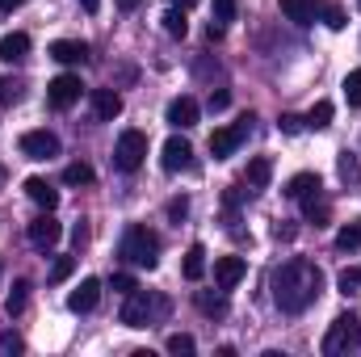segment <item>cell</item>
<instances>
[{
	"label": "cell",
	"mask_w": 361,
	"mask_h": 357,
	"mask_svg": "<svg viewBox=\"0 0 361 357\" xmlns=\"http://www.w3.org/2000/svg\"><path fill=\"white\" fill-rule=\"evenodd\" d=\"M319 286H324V273L311 265V261H302V257L277 265L273 269V277H269L273 303H277L281 311H290V315L307 311V307L319 298Z\"/></svg>",
	"instance_id": "6da1fadb"
},
{
	"label": "cell",
	"mask_w": 361,
	"mask_h": 357,
	"mask_svg": "<svg viewBox=\"0 0 361 357\" xmlns=\"http://www.w3.org/2000/svg\"><path fill=\"white\" fill-rule=\"evenodd\" d=\"M122 257L139 269H156L160 265V240H156V231L143 227V223L126 227V236H122Z\"/></svg>",
	"instance_id": "7a4b0ae2"
},
{
	"label": "cell",
	"mask_w": 361,
	"mask_h": 357,
	"mask_svg": "<svg viewBox=\"0 0 361 357\" xmlns=\"http://www.w3.org/2000/svg\"><path fill=\"white\" fill-rule=\"evenodd\" d=\"M357 345H361V320L353 311L336 315V320L328 324V332H324V353L328 357H349Z\"/></svg>",
	"instance_id": "3957f363"
},
{
	"label": "cell",
	"mask_w": 361,
	"mask_h": 357,
	"mask_svg": "<svg viewBox=\"0 0 361 357\" xmlns=\"http://www.w3.org/2000/svg\"><path fill=\"white\" fill-rule=\"evenodd\" d=\"M169 311V303L164 298H156V294H147V290H130L126 294V303H122V324L126 328H152L156 324V315H164Z\"/></svg>",
	"instance_id": "277c9868"
},
{
	"label": "cell",
	"mask_w": 361,
	"mask_h": 357,
	"mask_svg": "<svg viewBox=\"0 0 361 357\" xmlns=\"http://www.w3.org/2000/svg\"><path fill=\"white\" fill-rule=\"evenodd\" d=\"M143 156H147V135L143 131H122L118 135V147H114V164L122 173H139Z\"/></svg>",
	"instance_id": "5b68a950"
},
{
	"label": "cell",
	"mask_w": 361,
	"mask_h": 357,
	"mask_svg": "<svg viewBox=\"0 0 361 357\" xmlns=\"http://www.w3.org/2000/svg\"><path fill=\"white\" fill-rule=\"evenodd\" d=\"M21 156L25 160H55L59 156V135L55 131H25L21 135Z\"/></svg>",
	"instance_id": "8992f818"
},
{
	"label": "cell",
	"mask_w": 361,
	"mask_h": 357,
	"mask_svg": "<svg viewBox=\"0 0 361 357\" xmlns=\"http://www.w3.org/2000/svg\"><path fill=\"white\" fill-rule=\"evenodd\" d=\"M248 122H252V118H240L235 126H219V131L210 135V156H214V160H227V156H231V152L244 143V135H248Z\"/></svg>",
	"instance_id": "52a82bcc"
},
{
	"label": "cell",
	"mask_w": 361,
	"mask_h": 357,
	"mask_svg": "<svg viewBox=\"0 0 361 357\" xmlns=\"http://www.w3.org/2000/svg\"><path fill=\"white\" fill-rule=\"evenodd\" d=\"M80 92H85V85H80V76L63 72V76H55V80L47 85V101H51L55 109H72V105L80 101Z\"/></svg>",
	"instance_id": "ba28073f"
},
{
	"label": "cell",
	"mask_w": 361,
	"mask_h": 357,
	"mask_svg": "<svg viewBox=\"0 0 361 357\" xmlns=\"http://www.w3.org/2000/svg\"><path fill=\"white\" fill-rule=\"evenodd\" d=\"M160 164H164V173H185V169H193V147H189V139L173 135V139L164 143V152H160Z\"/></svg>",
	"instance_id": "9c48e42d"
},
{
	"label": "cell",
	"mask_w": 361,
	"mask_h": 357,
	"mask_svg": "<svg viewBox=\"0 0 361 357\" xmlns=\"http://www.w3.org/2000/svg\"><path fill=\"white\" fill-rule=\"evenodd\" d=\"M25 236H30V244H34V248H55V244H59V236H63V227L55 223V214H51V210H42V214L30 223V231H25Z\"/></svg>",
	"instance_id": "30bf717a"
},
{
	"label": "cell",
	"mask_w": 361,
	"mask_h": 357,
	"mask_svg": "<svg viewBox=\"0 0 361 357\" xmlns=\"http://www.w3.org/2000/svg\"><path fill=\"white\" fill-rule=\"evenodd\" d=\"M197 101L193 97H177V101H169V109H164V122L173 126V131H189V126H197Z\"/></svg>",
	"instance_id": "8fae6325"
},
{
	"label": "cell",
	"mask_w": 361,
	"mask_h": 357,
	"mask_svg": "<svg viewBox=\"0 0 361 357\" xmlns=\"http://www.w3.org/2000/svg\"><path fill=\"white\" fill-rule=\"evenodd\" d=\"M244 273H248L244 257H219V261H214V286H219V290H231V286H240Z\"/></svg>",
	"instance_id": "7c38bea8"
},
{
	"label": "cell",
	"mask_w": 361,
	"mask_h": 357,
	"mask_svg": "<svg viewBox=\"0 0 361 357\" xmlns=\"http://www.w3.org/2000/svg\"><path fill=\"white\" fill-rule=\"evenodd\" d=\"M97 303H101V282H97V277H85V282H80V286H76V290L68 294V307H72L76 315L92 311Z\"/></svg>",
	"instance_id": "4fadbf2b"
},
{
	"label": "cell",
	"mask_w": 361,
	"mask_h": 357,
	"mask_svg": "<svg viewBox=\"0 0 361 357\" xmlns=\"http://www.w3.org/2000/svg\"><path fill=\"white\" fill-rule=\"evenodd\" d=\"M51 59H59V63H85L89 59V42H80V38H59V42H51Z\"/></svg>",
	"instance_id": "5bb4252c"
},
{
	"label": "cell",
	"mask_w": 361,
	"mask_h": 357,
	"mask_svg": "<svg viewBox=\"0 0 361 357\" xmlns=\"http://www.w3.org/2000/svg\"><path fill=\"white\" fill-rule=\"evenodd\" d=\"M89 101H92V114H97L101 122H114V118L122 114V97H118L114 89H92Z\"/></svg>",
	"instance_id": "9a60e30c"
},
{
	"label": "cell",
	"mask_w": 361,
	"mask_h": 357,
	"mask_svg": "<svg viewBox=\"0 0 361 357\" xmlns=\"http://www.w3.org/2000/svg\"><path fill=\"white\" fill-rule=\"evenodd\" d=\"M25 55H30V34L13 30V34L0 38V59H4V63H21Z\"/></svg>",
	"instance_id": "2e32d148"
},
{
	"label": "cell",
	"mask_w": 361,
	"mask_h": 357,
	"mask_svg": "<svg viewBox=\"0 0 361 357\" xmlns=\"http://www.w3.org/2000/svg\"><path fill=\"white\" fill-rule=\"evenodd\" d=\"M281 13H286V21H294V25H311V21L319 17V0H281Z\"/></svg>",
	"instance_id": "e0dca14e"
},
{
	"label": "cell",
	"mask_w": 361,
	"mask_h": 357,
	"mask_svg": "<svg viewBox=\"0 0 361 357\" xmlns=\"http://www.w3.org/2000/svg\"><path fill=\"white\" fill-rule=\"evenodd\" d=\"M25 193H30V202H38L42 210H55V206H59V189H55L51 181H42V177L25 181Z\"/></svg>",
	"instance_id": "ac0fdd59"
},
{
	"label": "cell",
	"mask_w": 361,
	"mask_h": 357,
	"mask_svg": "<svg viewBox=\"0 0 361 357\" xmlns=\"http://www.w3.org/2000/svg\"><path fill=\"white\" fill-rule=\"evenodd\" d=\"M302 214H307V223H315V227H324L328 223V214H332V202L315 189L311 198H302Z\"/></svg>",
	"instance_id": "d6986e66"
},
{
	"label": "cell",
	"mask_w": 361,
	"mask_h": 357,
	"mask_svg": "<svg viewBox=\"0 0 361 357\" xmlns=\"http://www.w3.org/2000/svg\"><path fill=\"white\" fill-rule=\"evenodd\" d=\"M180 273H185V282H202V277H206V248H202V244H193V248L185 253Z\"/></svg>",
	"instance_id": "ffe728a7"
},
{
	"label": "cell",
	"mask_w": 361,
	"mask_h": 357,
	"mask_svg": "<svg viewBox=\"0 0 361 357\" xmlns=\"http://www.w3.org/2000/svg\"><path fill=\"white\" fill-rule=\"evenodd\" d=\"M315 189H324L315 173H298V177H290V185H286V198H294V202H302V198H311Z\"/></svg>",
	"instance_id": "44dd1931"
},
{
	"label": "cell",
	"mask_w": 361,
	"mask_h": 357,
	"mask_svg": "<svg viewBox=\"0 0 361 357\" xmlns=\"http://www.w3.org/2000/svg\"><path fill=\"white\" fill-rule=\"evenodd\" d=\"M269 177H273V160L269 156H257L252 164H248V189H269Z\"/></svg>",
	"instance_id": "7402d4cb"
},
{
	"label": "cell",
	"mask_w": 361,
	"mask_h": 357,
	"mask_svg": "<svg viewBox=\"0 0 361 357\" xmlns=\"http://www.w3.org/2000/svg\"><path fill=\"white\" fill-rule=\"evenodd\" d=\"M336 248H341V253H357L361 248V219L345 223V227L336 231Z\"/></svg>",
	"instance_id": "603a6c76"
},
{
	"label": "cell",
	"mask_w": 361,
	"mask_h": 357,
	"mask_svg": "<svg viewBox=\"0 0 361 357\" xmlns=\"http://www.w3.org/2000/svg\"><path fill=\"white\" fill-rule=\"evenodd\" d=\"M302 122H307L311 131H328V126H332V101H315V109H311Z\"/></svg>",
	"instance_id": "cb8c5ba5"
},
{
	"label": "cell",
	"mask_w": 361,
	"mask_h": 357,
	"mask_svg": "<svg viewBox=\"0 0 361 357\" xmlns=\"http://www.w3.org/2000/svg\"><path fill=\"white\" fill-rule=\"evenodd\" d=\"M160 21H164V34H169V38H185V34H189V21H185V8H169V13H164Z\"/></svg>",
	"instance_id": "d4e9b609"
},
{
	"label": "cell",
	"mask_w": 361,
	"mask_h": 357,
	"mask_svg": "<svg viewBox=\"0 0 361 357\" xmlns=\"http://www.w3.org/2000/svg\"><path fill=\"white\" fill-rule=\"evenodd\" d=\"M197 307H202L206 315H227V298H223V290H219V294H210V290H197Z\"/></svg>",
	"instance_id": "484cf974"
},
{
	"label": "cell",
	"mask_w": 361,
	"mask_h": 357,
	"mask_svg": "<svg viewBox=\"0 0 361 357\" xmlns=\"http://www.w3.org/2000/svg\"><path fill=\"white\" fill-rule=\"evenodd\" d=\"M92 177H97V173H92L85 160H76V164L63 169V181H68V185H92Z\"/></svg>",
	"instance_id": "4316f807"
},
{
	"label": "cell",
	"mask_w": 361,
	"mask_h": 357,
	"mask_svg": "<svg viewBox=\"0 0 361 357\" xmlns=\"http://www.w3.org/2000/svg\"><path fill=\"white\" fill-rule=\"evenodd\" d=\"M319 17H324V25H328V30H345V25H349L345 8H336V4H319Z\"/></svg>",
	"instance_id": "83f0119b"
},
{
	"label": "cell",
	"mask_w": 361,
	"mask_h": 357,
	"mask_svg": "<svg viewBox=\"0 0 361 357\" xmlns=\"http://www.w3.org/2000/svg\"><path fill=\"white\" fill-rule=\"evenodd\" d=\"M25 303H30V282H17V286H13V294H8V315H21V311H25Z\"/></svg>",
	"instance_id": "f1b7e54d"
},
{
	"label": "cell",
	"mask_w": 361,
	"mask_h": 357,
	"mask_svg": "<svg viewBox=\"0 0 361 357\" xmlns=\"http://www.w3.org/2000/svg\"><path fill=\"white\" fill-rule=\"evenodd\" d=\"M193 349H197V345H193V337H189V332H173V337H169V353L189 357Z\"/></svg>",
	"instance_id": "f546056e"
},
{
	"label": "cell",
	"mask_w": 361,
	"mask_h": 357,
	"mask_svg": "<svg viewBox=\"0 0 361 357\" xmlns=\"http://www.w3.org/2000/svg\"><path fill=\"white\" fill-rule=\"evenodd\" d=\"M345 101H349L353 109H361V72H349V76H345Z\"/></svg>",
	"instance_id": "4dcf8cb0"
},
{
	"label": "cell",
	"mask_w": 361,
	"mask_h": 357,
	"mask_svg": "<svg viewBox=\"0 0 361 357\" xmlns=\"http://www.w3.org/2000/svg\"><path fill=\"white\" fill-rule=\"evenodd\" d=\"M21 89H25V85H21V80H13V76H8V80H4V85H0V101H4V105H17V101H21Z\"/></svg>",
	"instance_id": "1f68e13d"
},
{
	"label": "cell",
	"mask_w": 361,
	"mask_h": 357,
	"mask_svg": "<svg viewBox=\"0 0 361 357\" xmlns=\"http://www.w3.org/2000/svg\"><path fill=\"white\" fill-rule=\"evenodd\" d=\"M336 286H341V290H345V294H353V290H357V286H361V265L345 269V273H341V277H336Z\"/></svg>",
	"instance_id": "d6a6232c"
},
{
	"label": "cell",
	"mask_w": 361,
	"mask_h": 357,
	"mask_svg": "<svg viewBox=\"0 0 361 357\" xmlns=\"http://www.w3.org/2000/svg\"><path fill=\"white\" fill-rule=\"evenodd\" d=\"M72 269H76V257H59V261L51 265V282H63V277H72Z\"/></svg>",
	"instance_id": "836d02e7"
},
{
	"label": "cell",
	"mask_w": 361,
	"mask_h": 357,
	"mask_svg": "<svg viewBox=\"0 0 361 357\" xmlns=\"http://www.w3.org/2000/svg\"><path fill=\"white\" fill-rule=\"evenodd\" d=\"M277 126H281V135H298L307 122H302L298 114H281V118H277Z\"/></svg>",
	"instance_id": "e575fe53"
},
{
	"label": "cell",
	"mask_w": 361,
	"mask_h": 357,
	"mask_svg": "<svg viewBox=\"0 0 361 357\" xmlns=\"http://www.w3.org/2000/svg\"><path fill=\"white\" fill-rule=\"evenodd\" d=\"M214 21H235V0H214Z\"/></svg>",
	"instance_id": "d590c367"
},
{
	"label": "cell",
	"mask_w": 361,
	"mask_h": 357,
	"mask_svg": "<svg viewBox=\"0 0 361 357\" xmlns=\"http://www.w3.org/2000/svg\"><path fill=\"white\" fill-rule=\"evenodd\" d=\"M341 177H345V181H361V164L349 156V152L341 156Z\"/></svg>",
	"instance_id": "8d00e7d4"
},
{
	"label": "cell",
	"mask_w": 361,
	"mask_h": 357,
	"mask_svg": "<svg viewBox=\"0 0 361 357\" xmlns=\"http://www.w3.org/2000/svg\"><path fill=\"white\" fill-rule=\"evenodd\" d=\"M109 286H114V290H122V294H130V290H135L139 282H135L130 273H114V277H109Z\"/></svg>",
	"instance_id": "74e56055"
},
{
	"label": "cell",
	"mask_w": 361,
	"mask_h": 357,
	"mask_svg": "<svg viewBox=\"0 0 361 357\" xmlns=\"http://www.w3.org/2000/svg\"><path fill=\"white\" fill-rule=\"evenodd\" d=\"M185 210H189V202H185V198H173V202H169V219H185Z\"/></svg>",
	"instance_id": "f35d334b"
},
{
	"label": "cell",
	"mask_w": 361,
	"mask_h": 357,
	"mask_svg": "<svg viewBox=\"0 0 361 357\" xmlns=\"http://www.w3.org/2000/svg\"><path fill=\"white\" fill-rule=\"evenodd\" d=\"M223 30H227V25H223V21H210V25H206V38H210V42H214V38H223Z\"/></svg>",
	"instance_id": "ab89813d"
},
{
	"label": "cell",
	"mask_w": 361,
	"mask_h": 357,
	"mask_svg": "<svg viewBox=\"0 0 361 357\" xmlns=\"http://www.w3.org/2000/svg\"><path fill=\"white\" fill-rule=\"evenodd\" d=\"M227 101H231L227 92H210V109H227Z\"/></svg>",
	"instance_id": "60d3db41"
},
{
	"label": "cell",
	"mask_w": 361,
	"mask_h": 357,
	"mask_svg": "<svg viewBox=\"0 0 361 357\" xmlns=\"http://www.w3.org/2000/svg\"><path fill=\"white\" fill-rule=\"evenodd\" d=\"M80 8H85V13H97V8H101V0H80Z\"/></svg>",
	"instance_id": "b9f144b4"
},
{
	"label": "cell",
	"mask_w": 361,
	"mask_h": 357,
	"mask_svg": "<svg viewBox=\"0 0 361 357\" xmlns=\"http://www.w3.org/2000/svg\"><path fill=\"white\" fill-rule=\"evenodd\" d=\"M139 4H143V0H118V8H126V13H130V8H139Z\"/></svg>",
	"instance_id": "7bdbcfd3"
},
{
	"label": "cell",
	"mask_w": 361,
	"mask_h": 357,
	"mask_svg": "<svg viewBox=\"0 0 361 357\" xmlns=\"http://www.w3.org/2000/svg\"><path fill=\"white\" fill-rule=\"evenodd\" d=\"M193 4H197V0H173V8H185V13H189Z\"/></svg>",
	"instance_id": "ee69618b"
},
{
	"label": "cell",
	"mask_w": 361,
	"mask_h": 357,
	"mask_svg": "<svg viewBox=\"0 0 361 357\" xmlns=\"http://www.w3.org/2000/svg\"><path fill=\"white\" fill-rule=\"evenodd\" d=\"M17 4H21V0H0V8H4V13H8V8H17Z\"/></svg>",
	"instance_id": "f6af8a7d"
},
{
	"label": "cell",
	"mask_w": 361,
	"mask_h": 357,
	"mask_svg": "<svg viewBox=\"0 0 361 357\" xmlns=\"http://www.w3.org/2000/svg\"><path fill=\"white\" fill-rule=\"evenodd\" d=\"M4 177H8V173H4V169H0V185H4Z\"/></svg>",
	"instance_id": "bcb514c9"
},
{
	"label": "cell",
	"mask_w": 361,
	"mask_h": 357,
	"mask_svg": "<svg viewBox=\"0 0 361 357\" xmlns=\"http://www.w3.org/2000/svg\"><path fill=\"white\" fill-rule=\"evenodd\" d=\"M357 4H361V0H357Z\"/></svg>",
	"instance_id": "7dc6e473"
}]
</instances>
